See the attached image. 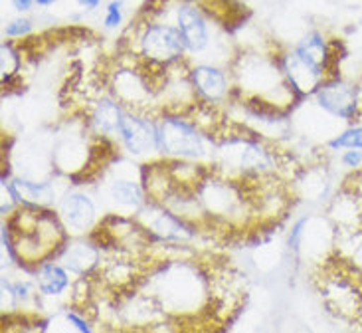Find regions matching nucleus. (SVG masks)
<instances>
[{
  "instance_id": "1",
  "label": "nucleus",
  "mask_w": 362,
  "mask_h": 333,
  "mask_svg": "<svg viewBox=\"0 0 362 333\" xmlns=\"http://www.w3.org/2000/svg\"><path fill=\"white\" fill-rule=\"evenodd\" d=\"M69 236L56 208L18 206L0 226V242L12 260L24 268H36L56 258Z\"/></svg>"
},
{
  "instance_id": "2",
  "label": "nucleus",
  "mask_w": 362,
  "mask_h": 333,
  "mask_svg": "<svg viewBox=\"0 0 362 333\" xmlns=\"http://www.w3.org/2000/svg\"><path fill=\"white\" fill-rule=\"evenodd\" d=\"M148 294L153 302L170 315H194L204 310L212 298V288L208 284V276L200 266L173 260L158 266L147 276Z\"/></svg>"
},
{
  "instance_id": "3",
  "label": "nucleus",
  "mask_w": 362,
  "mask_h": 333,
  "mask_svg": "<svg viewBox=\"0 0 362 333\" xmlns=\"http://www.w3.org/2000/svg\"><path fill=\"white\" fill-rule=\"evenodd\" d=\"M210 169L238 183H259L277 173L279 155L274 145L254 131H240L216 139L214 161Z\"/></svg>"
},
{
  "instance_id": "4",
  "label": "nucleus",
  "mask_w": 362,
  "mask_h": 333,
  "mask_svg": "<svg viewBox=\"0 0 362 333\" xmlns=\"http://www.w3.org/2000/svg\"><path fill=\"white\" fill-rule=\"evenodd\" d=\"M157 118L158 157L163 161H186L198 165H212L216 137L198 125L190 113L160 109Z\"/></svg>"
},
{
  "instance_id": "5",
  "label": "nucleus",
  "mask_w": 362,
  "mask_h": 333,
  "mask_svg": "<svg viewBox=\"0 0 362 333\" xmlns=\"http://www.w3.org/2000/svg\"><path fill=\"white\" fill-rule=\"evenodd\" d=\"M133 52L137 56L141 68L153 76L155 72L167 74L168 69L182 66L188 62L182 38L177 26L163 16H141L133 28Z\"/></svg>"
},
{
  "instance_id": "6",
  "label": "nucleus",
  "mask_w": 362,
  "mask_h": 333,
  "mask_svg": "<svg viewBox=\"0 0 362 333\" xmlns=\"http://www.w3.org/2000/svg\"><path fill=\"white\" fill-rule=\"evenodd\" d=\"M95 195L107 215L135 218L151 201L143 179V165L127 157L107 161L101 166Z\"/></svg>"
},
{
  "instance_id": "7",
  "label": "nucleus",
  "mask_w": 362,
  "mask_h": 333,
  "mask_svg": "<svg viewBox=\"0 0 362 333\" xmlns=\"http://www.w3.org/2000/svg\"><path fill=\"white\" fill-rule=\"evenodd\" d=\"M115 147L121 151L123 157L131 161H145L153 163L158 161V135L157 118L148 109L127 108L121 119Z\"/></svg>"
},
{
  "instance_id": "8",
  "label": "nucleus",
  "mask_w": 362,
  "mask_h": 333,
  "mask_svg": "<svg viewBox=\"0 0 362 333\" xmlns=\"http://www.w3.org/2000/svg\"><path fill=\"white\" fill-rule=\"evenodd\" d=\"M289 50L293 52L295 58L301 60L307 68L319 74L325 81L334 76H341V64L346 58L343 40L319 28L305 32Z\"/></svg>"
},
{
  "instance_id": "9",
  "label": "nucleus",
  "mask_w": 362,
  "mask_h": 333,
  "mask_svg": "<svg viewBox=\"0 0 362 333\" xmlns=\"http://www.w3.org/2000/svg\"><path fill=\"white\" fill-rule=\"evenodd\" d=\"M56 213L68 236H91L101 226V203L98 195L81 183L66 186L56 205Z\"/></svg>"
},
{
  "instance_id": "10",
  "label": "nucleus",
  "mask_w": 362,
  "mask_h": 333,
  "mask_svg": "<svg viewBox=\"0 0 362 333\" xmlns=\"http://www.w3.org/2000/svg\"><path fill=\"white\" fill-rule=\"evenodd\" d=\"M194 193L200 203V208H202V215L214 216L218 220H228V218L240 216L247 206L240 183L228 179V176H222L212 169L206 173L200 185L196 186Z\"/></svg>"
},
{
  "instance_id": "11",
  "label": "nucleus",
  "mask_w": 362,
  "mask_h": 333,
  "mask_svg": "<svg viewBox=\"0 0 362 333\" xmlns=\"http://www.w3.org/2000/svg\"><path fill=\"white\" fill-rule=\"evenodd\" d=\"M148 240L160 244L185 246L196 238V225L157 201H148L135 216Z\"/></svg>"
},
{
  "instance_id": "12",
  "label": "nucleus",
  "mask_w": 362,
  "mask_h": 333,
  "mask_svg": "<svg viewBox=\"0 0 362 333\" xmlns=\"http://www.w3.org/2000/svg\"><path fill=\"white\" fill-rule=\"evenodd\" d=\"M311 99L315 101V106L323 109L327 115L341 119L346 125L362 121L358 81L344 78L343 74L323 81L321 88L315 91Z\"/></svg>"
},
{
  "instance_id": "13",
  "label": "nucleus",
  "mask_w": 362,
  "mask_h": 333,
  "mask_svg": "<svg viewBox=\"0 0 362 333\" xmlns=\"http://www.w3.org/2000/svg\"><path fill=\"white\" fill-rule=\"evenodd\" d=\"M167 20H170L177 26L188 58H198L212 46V42H214L212 40L214 38L212 20L216 18L202 6L175 0L173 2V16Z\"/></svg>"
},
{
  "instance_id": "14",
  "label": "nucleus",
  "mask_w": 362,
  "mask_h": 333,
  "mask_svg": "<svg viewBox=\"0 0 362 333\" xmlns=\"http://www.w3.org/2000/svg\"><path fill=\"white\" fill-rule=\"evenodd\" d=\"M188 79L200 106L218 108L232 98L235 91L232 74L216 62H192L188 64Z\"/></svg>"
},
{
  "instance_id": "15",
  "label": "nucleus",
  "mask_w": 362,
  "mask_h": 333,
  "mask_svg": "<svg viewBox=\"0 0 362 333\" xmlns=\"http://www.w3.org/2000/svg\"><path fill=\"white\" fill-rule=\"evenodd\" d=\"M66 186H59L54 176H26L12 175L2 179V195L14 201L16 206L24 208H56L59 196Z\"/></svg>"
},
{
  "instance_id": "16",
  "label": "nucleus",
  "mask_w": 362,
  "mask_h": 333,
  "mask_svg": "<svg viewBox=\"0 0 362 333\" xmlns=\"http://www.w3.org/2000/svg\"><path fill=\"white\" fill-rule=\"evenodd\" d=\"M321 295L334 315L346 322H362V284L346 272H329L321 282Z\"/></svg>"
},
{
  "instance_id": "17",
  "label": "nucleus",
  "mask_w": 362,
  "mask_h": 333,
  "mask_svg": "<svg viewBox=\"0 0 362 333\" xmlns=\"http://www.w3.org/2000/svg\"><path fill=\"white\" fill-rule=\"evenodd\" d=\"M111 94L127 108L148 109L158 88L145 68H119L111 78Z\"/></svg>"
},
{
  "instance_id": "18",
  "label": "nucleus",
  "mask_w": 362,
  "mask_h": 333,
  "mask_svg": "<svg viewBox=\"0 0 362 333\" xmlns=\"http://www.w3.org/2000/svg\"><path fill=\"white\" fill-rule=\"evenodd\" d=\"M95 143H91L88 137L62 139L49 153L52 171L66 179H78L86 175L89 166L95 161Z\"/></svg>"
},
{
  "instance_id": "19",
  "label": "nucleus",
  "mask_w": 362,
  "mask_h": 333,
  "mask_svg": "<svg viewBox=\"0 0 362 333\" xmlns=\"http://www.w3.org/2000/svg\"><path fill=\"white\" fill-rule=\"evenodd\" d=\"M56 258L81 280L101 268V244L91 236H69Z\"/></svg>"
},
{
  "instance_id": "20",
  "label": "nucleus",
  "mask_w": 362,
  "mask_h": 333,
  "mask_svg": "<svg viewBox=\"0 0 362 333\" xmlns=\"http://www.w3.org/2000/svg\"><path fill=\"white\" fill-rule=\"evenodd\" d=\"M127 111V106H123L113 94L107 96H99L88 113V121H86V129L93 139H101V141H109L115 145V137H117L119 125L121 119Z\"/></svg>"
},
{
  "instance_id": "21",
  "label": "nucleus",
  "mask_w": 362,
  "mask_h": 333,
  "mask_svg": "<svg viewBox=\"0 0 362 333\" xmlns=\"http://www.w3.org/2000/svg\"><path fill=\"white\" fill-rule=\"evenodd\" d=\"M74 278L76 276L58 258H49L34 268V282L38 288V294L49 300H58L68 294L74 288Z\"/></svg>"
},
{
  "instance_id": "22",
  "label": "nucleus",
  "mask_w": 362,
  "mask_h": 333,
  "mask_svg": "<svg viewBox=\"0 0 362 333\" xmlns=\"http://www.w3.org/2000/svg\"><path fill=\"white\" fill-rule=\"evenodd\" d=\"M38 288L34 278L26 280V278H8L4 276L2 278V305L10 310H16V307H24L30 302H34L38 298Z\"/></svg>"
},
{
  "instance_id": "23",
  "label": "nucleus",
  "mask_w": 362,
  "mask_h": 333,
  "mask_svg": "<svg viewBox=\"0 0 362 333\" xmlns=\"http://www.w3.org/2000/svg\"><path fill=\"white\" fill-rule=\"evenodd\" d=\"M20 68H22V56H20V50L16 48V42L2 40V44H0V79H2L4 88H10L12 81L18 78Z\"/></svg>"
},
{
  "instance_id": "24",
  "label": "nucleus",
  "mask_w": 362,
  "mask_h": 333,
  "mask_svg": "<svg viewBox=\"0 0 362 333\" xmlns=\"http://www.w3.org/2000/svg\"><path fill=\"white\" fill-rule=\"evenodd\" d=\"M325 147L331 153H339V151H346V149L362 151V121L361 123H351L343 131L334 133L333 137L325 141Z\"/></svg>"
},
{
  "instance_id": "25",
  "label": "nucleus",
  "mask_w": 362,
  "mask_h": 333,
  "mask_svg": "<svg viewBox=\"0 0 362 333\" xmlns=\"http://www.w3.org/2000/svg\"><path fill=\"white\" fill-rule=\"evenodd\" d=\"M34 32V22L28 18V16H14L4 22L2 26V36L4 40H10V42H18L22 38H28L30 34Z\"/></svg>"
},
{
  "instance_id": "26",
  "label": "nucleus",
  "mask_w": 362,
  "mask_h": 333,
  "mask_svg": "<svg viewBox=\"0 0 362 333\" xmlns=\"http://www.w3.org/2000/svg\"><path fill=\"white\" fill-rule=\"evenodd\" d=\"M103 276H105V282L111 286H123L131 282V278L135 276V266H131L127 260H113L103 270Z\"/></svg>"
},
{
  "instance_id": "27",
  "label": "nucleus",
  "mask_w": 362,
  "mask_h": 333,
  "mask_svg": "<svg viewBox=\"0 0 362 333\" xmlns=\"http://www.w3.org/2000/svg\"><path fill=\"white\" fill-rule=\"evenodd\" d=\"M125 22V2L123 0H109L103 9V28L119 30Z\"/></svg>"
},
{
  "instance_id": "28",
  "label": "nucleus",
  "mask_w": 362,
  "mask_h": 333,
  "mask_svg": "<svg viewBox=\"0 0 362 333\" xmlns=\"http://www.w3.org/2000/svg\"><path fill=\"white\" fill-rule=\"evenodd\" d=\"M311 222V216L303 215L299 216L297 220H295L291 228H289V235H287V246H289V250L295 252V254H299V250H301V246H303L305 236H307V226Z\"/></svg>"
},
{
  "instance_id": "29",
  "label": "nucleus",
  "mask_w": 362,
  "mask_h": 333,
  "mask_svg": "<svg viewBox=\"0 0 362 333\" xmlns=\"http://www.w3.org/2000/svg\"><path fill=\"white\" fill-rule=\"evenodd\" d=\"M64 320H66V324H68L76 333H95L91 322H89L88 317L81 314V312H78L76 307L64 310Z\"/></svg>"
},
{
  "instance_id": "30",
  "label": "nucleus",
  "mask_w": 362,
  "mask_h": 333,
  "mask_svg": "<svg viewBox=\"0 0 362 333\" xmlns=\"http://www.w3.org/2000/svg\"><path fill=\"white\" fill-rule=\"evenodd\" d=\"M4 333H44V327L38 320L28 317V315H20L14 324H4Z\"/></svg>"
},
{
  "instance_id": "31",
  "label": "nucleus",
  "mask_w": 362,
  "mask_h": 333,
  "mask_svg": "<svg viewBox=\"0 0 362 333\" xmlns=\"http://www.w3.org/2000/svg\"><path fill=\"white\" fill-rule=\"evenodd\" d=\"M339 161H341L343 169L351 171V173H358L362 169V151H358V149H346V151H341Z\"/></svg>"
},
{
  "instance_id": "32",
  "label": "nucleus",
  "mask_w": 362,
  "mask_h": 333,
  "mask_svg": "<svg viewBox=\"0 0 362 333\" xmlns=\"http://www.w3.org/2000/svg\"><path fill=\"white\" fill-rule=\"evenodd\" d=\"M10 6L14 12H18L20 16H26L28 12L34 10L36 6V0H10Z\"/></svg>"
},
{
  "instance_id": "33",
  "label": "nucleus",
  "mask_w": 362,
  "mask_h": 333,
  "mask_svg": "<svg viewBox=\"0 0 362 333\" xmlns=\"http://www.w3.org/2000/svg\"><path fill=\"white\" fill-rule=\"evenodd\" d=\"M101 2H103V0H76V4H78L79 9L88 10V12L98 10L99 6H101Z\"/></svg>"
},
{
  "instance_id": "34",
  "label": "nucleus",
  "mask_w": 362,
  "mask_h": 333,
  "mask_svg": "<svg viewBox=\"0 0 362 333\" xmlns=\"http://www.w3.org/2000/svg\"><path fill=\"white\" fill-rule=\"evenodd\" d=\"M182 2H188V4H196V6H202V9H210L214 4L216 0H182Z\"/></svg>"
},
{
  "instance_id": "35",
  "label": "nucleus",
  "mask_w": 362,
  "mask_h": 333,
  "mask_svg": "<svg viewBox=\"0 0 362 333\" xmlns=\"http://www.w3.org/2000/svg\"><path fill=\"white\" fill-rule=\"evenodd\" d=\"M58 0H36V6H40V9H48V6H54Z\"/></svg>"
},
{
  "instance_id": "36",
  "label": "nucleus",
  "mask_w": 362,
  "mask_h": 333,
  "mask_svg": "<svg viewBox=\"0 0 362 333\" xmlns=\"http://www.w3.org/2000/svg\"><path fill=\"white\" fill-rule=\"evenodd\" d=\"M358 94H361V106H362V78L358 79Z\"/></svg>"
}]
</instances>
